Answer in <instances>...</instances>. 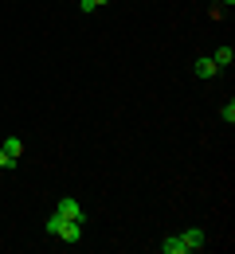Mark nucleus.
Wrapping results in <instances>:
<instances>
[{
  "label": "nucleus",
  "mask_w": 235,
  "mask_h": 254,
  "mask_svg": "<svg viewBox=\"0 0 235 254\" xmlns=\"http://www.w3.org/2000/svg\"><path fill=\"white\" fill-rule=\"evenodd\" d=\"M204 247V231L200 227H188V231H180V235H168L165 243H161V251L165 254H192Z\"/></svg>",
  "instance_id": "1"
},
{
  "label": "nucleus",
  "mask_w": 235,
  "mask_h": 254,
  "mask_svg": "<svg viewBox=\"0 0 235 254\" xmlns=\"http://www.w3.org/2000/svg\"><path fill=\"white\" fill-rule=\"evenodd\" d=\"M43 227H47V235H51V239H63V243H71V247L82 239V223H78V219H63L59 211L43 223Z\"/></svg>",
  "instance_id": "2"
},
{
  "label": "nucleus",
  "mask_w": 235,
  "mask_h": 254,
  "mask_svg": "<svg viewBox=\"0 0 235 254\" xmlns=\"http://www.w3.org/2000/svg\"><path fill=\"white\" fill-rule=\"evenodd\" d=\"M55 211H59L63 219H78V223H86V215H82V203H78V199H71V195H63V199L55 203Z\"/></svg>",
  "instance_id": "3"
},
{
  "label": "nucleus",
  "mask_w": 235,
  "mask_h": 254,
  "mask_svg": "<svg viewBox=\"0 0 235 254\" xmlns=\"http://www.w3.org/2000/svg\"><path fill=\"white\" fill-rule=\"evenodd\" d=\"M216 70H220V66L212 63V55H204V59H196V78H216Z\"/></svg>",
  "instance_id": "4"
},
{
  "label": "nucleus",
  "mask_w": 235,
  "mask_h": 254,
  "mask_svg": "<svg viewBox=\"0 0 235 254\" xmlns=\"http://www.w3.org/2000/svg\"><path fill=\"white\" fill-rule=\"evenodd\" d=\"M0 149H4V153H8L12 160H20V157H24V141H20V137H8V141H4Z\"/></svg>",
  "instance_id": "5"
},
{
  "label": "nucleus",
  "mask_w": 235,
  "mask_h": 254,
  "mask_svg": "<svg viewBox=\"0 0 235 254\" xmlns=\"http://www.w3.org/2000/svg\"><path fill=\"white\" fill-rule=\"evenodd\" d=\"M212 63L220 66V70H224V66H232V63H235V51H232V47H220V51L212 55Z\"/></svg>",
  "instance_id": "6"
},
{
  "label": "nucleus",
  "mask_w": 235,
  "mask_h": 254,
  "mask_svg": "<svg viewBox=\"0 0 235 254\" xmlns=\"http://www.w3.org/2000/svg\"><path fill=\"white\" fill-rule=\"evenodd\" d=\"M220 118H224L228 126H235V102H232V98H228V102L220 106Z\"/></svg>",
  "instance_id": "7"
},
{
  "label": "nucleus",
  "mask_w": 235,
  "mask_h": 254,
  "mask_svg": "<svg viewBox=\"0 0 235 254\" xmlns=\"http://www.w3.org/2000/svg\"><path fill=\"white\" fill-rule=\"evenodd\" d=\"M102 4H110V0H78L82 12H94V8H102Z\"/></svg>",
  "instance_id": "8"
},
{
  "label": "nucleus",
  "mask_w": 235,
  "mask_h": 254,
  "mask_svg": "<svg viewBox=\"0 0 235 254\" xmlns=\"http://www.w3.org/2000/svg\"><path fill=\"white\" fill-rule=\"evenodd\" d=\"M0 168H16V160L8 157V153H4V149H0Z\"/></svg>",
  "instance_id": "9"
},
{
  "label": "nucleus",
  "mask_w": 235,
  "mask_h": 254,
  "mask_svg": "<svg viewBox=\"0 0 235 254\" xmlns=\"http://www.w3.org/2000/svg\"><path fill=\"white\" fill-rule=\"evenodd\" d=\"M224 4H228V8H232V4H235V0H224Z\"/></svg>",
  "instance_id": "10"
}]
</instances>
